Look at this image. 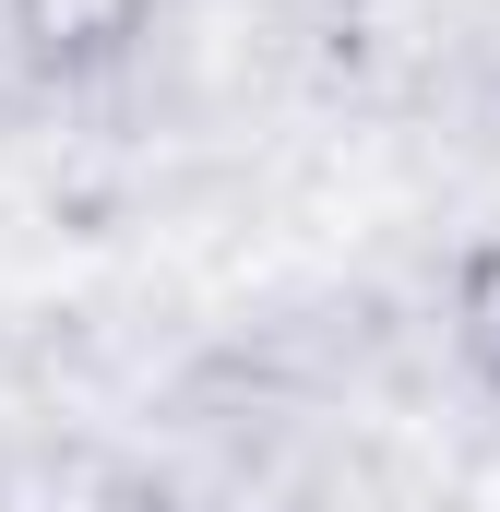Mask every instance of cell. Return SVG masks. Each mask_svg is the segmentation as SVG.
I'll return each mask as SVG.
<instances>
[{
	"instance_id": "7a4b0ae2",
	"label": "cell",
	"mask_w": 500,
	"mask_h": 512,
	"mask_svg": "<svg viewBox=\"0 0 500 512\" xmlns=\"http://www.w3.org/2000/svg\"><path fill=\"white\" fill-rule=\"evenodd\" d=\"M453 334H465L477 382H500V239L465 251V274H453Z\"/></svg>"
},
{
	"instance_id": "6da1fadb",
	"label": "cell",
	"mask_w": 500,
	"mask_h": 512,
	"mask_svg": "<svg viewBox=\"0 0 500 512\" xmlns=\"http://www.w3.org/2000/svg\"><path fill=\"white\" fill-rule=\"evenodd\" d=\"M0 12H12V48L48 84H96L155 36V0H0Z\"/></svg>"
},
{
	"instance_id": "3957f363",
	"label": "cell",
	"mask_w": 500,
	"mask_h": 512,
	"mask_svg": "<svg viewBox=\"0 0 500 512\" xmlns=\"http://www.w3.org/2000/svg\"><path fill=\"white\" fill-rule=\"evenodd\" d=\"M143 512H203V501H143Z\"/></svg>"
}]
</instances>
